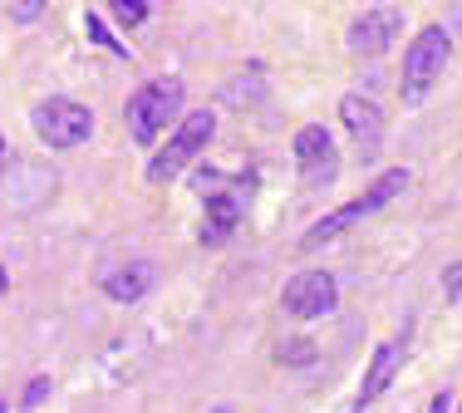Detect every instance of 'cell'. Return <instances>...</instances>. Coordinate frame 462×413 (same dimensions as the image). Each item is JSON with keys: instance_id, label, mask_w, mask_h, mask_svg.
Segmentation results:
<instances>
[{"instance_id": "cell-1", "label": "cell", "mask_w": 462, "mask_h": 413, "mask_svg": "<svg viewBox=\"0 0 462 413\" xmlns=\"http://www.w3.org/2000/svg\"><path fill=\"white\" fill-rule=\"evenodd\" d=\"M448 60H453V40H448L443 25H423L413 35V45L403 50V79H399V94L403 104H423L433 94V84L443 79Z\"/></svg>"}, {"instance_id": "cell-20", "label": "cell", "mask_w": 462, "mask_h": 413, "mask_svg": "<svg viewBox=\"0 0 462 413\" xmlns=\"http://www.w3.org/2000/svg\"><path fill=\"white\" fill-rule=\"evenodd\" d=\"M5 408H10V404H5V399H0V413H5Z\"/></svg>"}, {"instance_id": "cell-11", "label": "cell", "mask_w": 462, "mask_h": 413, "mask_svg": "<svg viewBox=\"0 0 462 413\" xmlns=\"http://www.w3.org/2000/svg\"><path fill=\"white\" fill-rule=\"evenodd\" d=\"M399 364H403V344H399V340H383L379 350H374V360H369V374H365V384H359V399H355V408H369L374 399H379L383 389L393 384V374H399Z\"/></svg>"}, {"instance_id": "cell-4", "label": "cell", "mask_w": 462, "mask_h": 413, "mask_svg": "<svg viewBox=\"0 0 462 413\" xmlns=\"http://www.w3.org/2000/svg\"><path fill=\"white\" fill-rule=\"evenodd\" d=\"M212 133H217V118L207 114V108H197V114H187L178 128H172V138H168V148H162L158 158H152V168H148V182H172L178 172L192 162L197 153H202L207 143H212Z\"/></svg>"}, {"instance_id": "cell-17", "label": "cell", "mask_w": 462, "mask_h": 413, "mask_svg": "<svg viewBox=\"0 0 462 413\" xmlns=\"http://www.w3.org/2000/svg\"><path fill=\"white\" fill-rule=\"evenodd\" d=\"M448 300H462V261H457V266H448Z\"/></svg>"}, {"instance_id": "cell-7", "label": "cell", "mask_w": 462, "mask_h": 413, "mask_svg": "<svg viewBox=\"0 0 462 413\" xmlns=\"http://www.w3.org/2000/svg\"><path fill=\"white\" fill-rule=\"evenodd\" d=\"M399 35H403V10H393V5L365 10V15L349 25V54H359V60H379V54L393 50Z\"/></svg>"}, {"instance_id": "cell-14", "label": "cell", "mask_w": 462, "mask_h": 413, "mask_svg": "<svg viewBox=\"0 0 462 413\" xmlns=\"http://www.w3.org/2000/svg\"><path fill=\"white\" fill-rule=\"evenodd\" d=\"M45 5L50 0H15V5H10V20H15V25H35V20L45 15Z\"/></svg>"}, {"instance_id": "cell-8", "label": "cell", "mask_w": 462, "mask_h": 413, "mask_svg": "<svg viewBox=\"0 0 462 413\" xmlns=\"http://www.w3.org/2000/svg\"><path fill=\"white\" fill-rule=\"evenodd\" d=\"M295 162H300V182H305V188H329L335 172H339L335 138H329L320 124L300 128V133H295Z\"/></svg>"}, {"instance_id": "cell-16", "label": "cell", "mask_w": 462, "mask_h": 413, "mask_svg": "<svg viewBox=\"0 0 462 413\" xmlns=\"http://www.w3.org/2000/svg\"><path fill=\"white\" fill-rule=\"evenodd\" d=\"M45 394H50V379H45V374L30 379V389H25V408H40V404H45Z\"/></svg>"}, {"instance_id": "cell-6", "label": "cell", "mask_w": 462, "mask_h": 413, "mask_svg": "<svg viewBox=\"0 0 462 413\" xmlns=\"http://www.w3.org/2000/svg\"><path fill=\"white\" fill-rule=\"evenodd\" d=\"M335 306H339V286L329 271H300L281 290V310L291 320H325V315H335Z\"/></svg>"}, {"instance_id": "cell-5", "label": "cell", "mask_w": 462, "mask_h": 413, "mask_svg": "<svg viewBox=\"0 0 462 413\" xmlns=\"http://www.w3.org/2000/svg\"><path fill=\"white\" fill-rule=\"evenodd\" d=\"M35 133L45 138L50 148H79V143L94 138V114L84 104L54 94V99L35 104Z\"/></svg>"}, {"instance_id": "cell-10", "label": "cell", "mask_w": 462, "mask_h": 413, "mask_svg": "<svg viewBox=\"0 0 462 413\" xmlns=\"http://www.w3.org/2000/svg\"><path fill=\"white\" fill-rule=\"evenodd\" d=\"M339 118H345V128L355 133L359 153H374V148L383 143V108L369 99V94H345L339 99Z\"/></svg>"}, {"instance_id": "cell-18", "label": "cell", "mask_w": 462, "mask_h": 413, "mask_svg": "<svg viewBox=\"0 0 462 413\" xmlns=\"http://www.w3.org/2000/svg\"><path fill=\"white\" fill-rule=\"evenodd\" d=\"M0 178H5V133H0Z\"/></svg>"}, {"instance_id": "cell-2", "label": "cell", "mask_w": 462, "mask_h": 413, "mask_svg": "<svg viewBox=\"0 0 462 413\" xmlns=\"http://www.w3.org/2000/svg\"><path fill=\"white\" fill-rule=\"evenodd\" d=\"M403 188H409V172H403V168H389L383 178H374V188L365 192V197H355V202H345V206H339V212L320 216V222H315L310 232H305V242H300V246H305V252H315V246L335 242L339 232H349L355 222H365V216H374L379 206H389V202L399 197Z\"/></svg>"}, {"instance_id": "cell-13", "label": "cell", "mask_w": 462, "mask_h": 413, "mask_svg": "<svg viewBox=\"0 0 462 413\" xmlns=\"http://www.w3.org/2000/svg\"><path fill=\"white\" fill-rule=\"evenodd\" d=\"M108 10H114V20L118 25H128V30H138L143 20H148V0H108Z\"/></svg>"}, {"instance_id": "cell-19", "label": "cell", "mask_w": 462, "mask_h": 413, "mask_svg": "<svg viewBox=\"0 0 462 413\" xmlns=\"http://www.w3.org/2000/svg\"><path fill=\"white\" fill-rule=\"evenodd\" d=\"M5 286H10V276H5V266H0V296H5Z\"/></svg>"}, {"instance_id": "cell-9", "label": "cell", "mask_w": 462, "mask_h": 413, "mask_svg": "<svg viewBox=\"0 0 462 413\" xmlns=\"http://www.w3.org/2000/svg\"><path fill=\"white\" fill-rule=\"evenodd\" d=\"M246 192H251V182H236V188L207 197V222H202V242L207 246L226 242V236L241 226V216H246Z\"/></svg>"}, {"instance_id": "cell-15", "label": "cell", "mask_w": 462, "mask_h": 413, "mask_svg": "<svg viewBox=\"0 0 462 413\" xmlns=\"http://www.w3.org/2000/svg\"><path fill=\"white\" fill-rule=\"evenodd\" d=\"M84 30H89V40H98V45H104V50L124 54V50H118V40H114V35H108V30H104V20H98V15H84Z\"/></svg>"}, {"instance_id": "cell-3", "label": "cell", "mask_w": 462, "mask_h": 413, "mask_svg": "<svg viewBox=\"0 0 462 413\" xmlns=\"http://www.w3.org/2000/svg\"><path fill=\"white\" fill-rule=\"evenodd\" d=\"M178 108H182V79H152V84H143L134 99H128V108H124L134 143H152V138H158L172 118H178Z\"/></svg>"}, {"instance_id": "cell-12", "label": "cell", "mask_w": 462, "mask_h": 413, "mask_svg": "<svg viewBox=\"0 0 462 413\" xmlns=\"http://www.w3.org/2000/svg\"><path fill=\"white\" fill-rule=\"evenodd\" d=\"M152 280H158V271H152L148 261H128V266H118L104 276V296L118 300V306H134V300H143L152 290Z\"/></svg>"}]
</instances>
